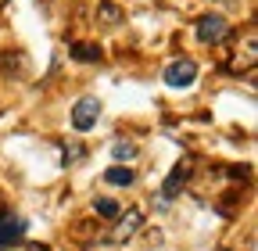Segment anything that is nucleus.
<instances>
[{
	"mask_svg": "<svg viewBox=\"0 0 258 251\" xmlns=\"http://www.w3.org/2000/svg\"><path fill=\"white\" fill-rule=\"evenodd\" d=\"M186 176H190V162H176V169L169 172V179L161 183V194H158V205H165L169 198H176L183 186H186Z\"/></svg>",
	"mask_w": 258,
	"mask_h": 251,
	"instance_id": "39448f33",
	"label": "nucleus"
},
{
	"mask_svg": "<svg viewBox=\"0 0 258 251\" xmlns=\"http://www.w3.org/2000/svg\"><path fill=\"white\" fill-rule=\"evenodd\" d=\"M8 251H50V247H43V244H11Z\"/></svg>",
	"mask_w": 258,
	"mask_h": 251,
	"instance_id": "f8f14e48",
	"label": "nucleus"
},
{
	"mask_svg": "<svg viewBox=\"0 0 258 251\" xmlns=\"http://www.w3.org/2000/svg\"><path fill=\"white\" fill-rule=\"evenodd\" d=\"M118 18H122V11L111 4V0H104V4L97 8V22H101V25H115Z\"/></svg>",
	"mask_w": 258,
	"mask_h": 251,
	"instance_id": "1a4fd4ad",
	"label": "nucleus"
},
{
	"mask_svg": "<svg viewBox=\"0 0 258 251\" xmlns=\"http://www.w3.org/2000/svg\"><path fill=\"white\" fill-rule=\"evenodd\" d=\"M22 230H25V219H18L15 212H4V208H0V251L11 247V244H18Z\"/></svg>",
	"mask_w": 258,
	"mask_h": 251,
	"instance_id": "423d86ee",
	"label": "nucleus"
},
{
	"mask_svg": "<svg viewBox=\"0 0 258 251\" xmlns=\"http://www.w3.org/2000/svg\"><path fill=\"white\" fill-rule=\"evenodd\" d=\"M104 179H108L111 186H133V183H137V172L125 169V165H111V169L104 172Z\"/></svg>",
	"mask_w": 258,
	"mask_h": 251,
	"instance_id": "0eeeda50",
	"label": "nucleus"
},
{
	"mask_svg": "<svg viewBox=\"0 0 258 251\" xmlns=\"http://www.w3.org/2000/svg\"><path fill=\"white\" fill-rule=\"evenodd\" d=\"M72 57L76 61H97V57H101V47H93V43H72Z\"/></svg>",
	"mask_w": 258,
	"mask_h": 251,
	"instance_id": "9b49d317",
	"label": "nucleus"
},
{
	"mask_svg": "<svg viewBox=\"0 0 258 251\" xmlns=\"http://www.w3.org/2000/svg\"><path fill=\"white\" fill-rule=\"evenodd\" d=\"M93 212L101 215V219H118V215H122V205L111 201V198H97V201H93Z\"/></svg>",
	"mask_w": 258,
	"mask_h": 251,
	"instance_id": "6e6552de",
	"label": "nucleus"
},
{
	"mask_svg": "<svg viewBox=\"0 0 258 251\" xmlns=\"http://www.w3.org/2000/svg\"><path fill=\"white\" fill-rule=\"evenodd\" d=\"M230 36V22L222 15H201L198 18V40L201 43H222Z\"/></svg>",
	"mask_w": 258,
	"mask_h": 251,
	"instance_id": "f03ea898",
	"label": "nucleus"
},
{
	"mask_svg": "<svg viewBox=\"0 0 258 251\" xmlns=\"http://www.w3.org/2000/svg\"><path fill=\"white\" fill-rule=\"evenodd\" d=\"M4 4H8V0H0V8H4Z\"/></svg>",
	"mask_w": 258,
	"mask_h": 251,
	"instance_id": "ddd939ff",
	"label": "nucleus"
},
{
	"mask_svg": "<svg viewBox=\"0 0 258 251\" xmlns=\"http://www.w3.org/2000/svg\"><path fill=\"white\" fill-rule=\"evenodd\" d=\"M97 118H101V101L97 97H79L76 108H72V126L79 133H90L97 126Z\"/></svg>",
	"mask_w": 258,
	"mask_h": 251,
	"instance_id": "f257e3e1",
	"label": "nucleus"
},
{
	"mask_svg": "<svg viewBox=\"0 0 258 251\" xmlns=\"http://www.w3.org/2000/svg\"><path fill=\"white\" fill-rule=\"evenodd\" d=\"M111 154H115V162H133L137 158V147L129 144V140H115L111 144Z\"/></svg>",
	"mask_w": 258,
	"mask_h": 251,
	"instance_id": "9d476101",
	"label": "nucleus"
},
{
	"mask_svg": "<svg viewBox=\"0 0 258 251\" xmlns=\"http://www.w3.org/2000/svg\"><path fill=\"white\" fill-rule=\"evenodd\" d=\"M140 226H144V212L140 208H129L125 215H118V223H115V230H111V244H125V240H133L137 233H140Z\"/></svg>",
	"mask_w": 258,
	"mask_h": 251,
	"instance_id": "7ed1b4c3",
	"label": "nucleus"
},
{
	"mask_svg": "<svg viewBox=\"0 0 258 251\" xmlns=\"http://www.w3.org/2000/svg\"><path fill=\"white\" fill-rule=\"evenodd\" d=\"M161 76H165V83L169 86H190L194 79H198V65H194V61L190 57H176V61H169V65H165V72H161Z\"/></svg>",
	"mask_w": 258,
	"mask_h": 251,
	"instance_id": "20e7f679",
	"label": "nucleus"
}]
</instances>
